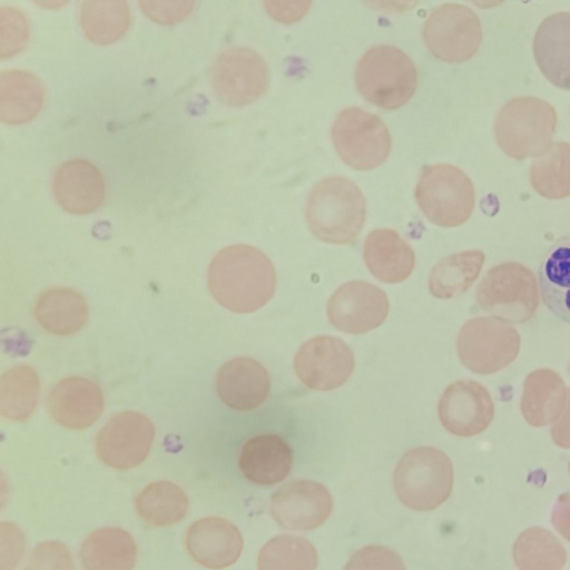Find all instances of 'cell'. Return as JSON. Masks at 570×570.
I'll list each match as a JSON object with an SVG mask.
<instances>
[{
  "label": "cell",
  "instance_id": "cell-11",
  "mask_svg": "<svg viewBox=\"0 0 570 570\" xmlns=\"http://www.w3.org/2000/svg\"><path fill=\"white\" fill-rule=\"evenodd\" d=\"M155 436L153 422L136 411L114 415L96 435V452L108 466L128 470L148 455Z\"/></svg>",
  "mask_w": 570,
  "mask_h": 570
},
{
  "label": "cell",
  "instance_id": "cell-18",
  "mask_svg": "<svg viewBox=\"0 0 570 570\" xmlns=\"http://www.w3.org/2000/svg\"><path fill=\"white\" fill-rule=\"evenodd\" d=\"M185 541L191 558L214 570L233 564L243 549L239 530L228 520L218 517L194 522L186 532Z\"/></svg>",
  "mask_w": 570,
  "mask_h": 570
},
{
  "label": "cell",
  "instance_id": "cell-4",
  "mask_svg": "<svg viewBox=\"0 0 570 570\" xmlns=\"http://www.w3.org/2000/svg\"><path fill=\"white\" fill-rule=\"evenodd\" d=\"M355 82L372 104L383 109H396L414 95L417 71L402 49L380 43L368 48L358 60Z\"/></svg>",
  "mask_w": 570,
  "mask_h": 570
},
{
  "label": "cell",
  "instance_id": "cell-29",
  "mask_svg": "<svg viewBox=\"0 0 570 570\" xmlns=\"http://www.w3.org/2000/svg\"><path fill=\"white\" fill-rule=\"evenodd\" d=\"M79 23L90 41L109 45L127 32L130 9L126 1L86 0L79 6Z\"/></svg>",
  "mask_w": 570,
  "mask_h": 570
},
{
  "label": "cell",
  "instance_id": "cell-35",
  "mask_svg": "<svg viewBox=\"0 0 570 570\" xmlns=\"http://www.w3.org/2000/svg\"><path fill=\"white\" fill-rule=\"evenodd\" d=\"M344 570H405L401 557L382 546H367L357 550Z\"/></svg>",
  "mask_w": 570,
  "mask_h": 570
},
{
  "label": "cell",
  "instance_id": "cell-7",
  "mask_svg": "<svg viewBox=\"0 0 570 570\" xmlns=\"http://www.w3.org/2000/svg\"><path fill=\"white\" fill-rule=\"evenodd\" d=\"M479 306L495 318L521 323L539 305L533 273L519 263H503L488 271L476 289Z\"/></svg>",
  "mask_w": 570,
  "mask_h": 570
},
{
  "label": "cell",
  "instance_id": "cell-16",
  "mask_svg": "<svg viewBox=\"0 0 570 570\" xmlns=\"http://www.w3.org/2000/svg\"><path fill=\"white\" fill-rule=\"evenodd\" d=\"M101 389L91 380L71 376L58 382L49 392L47 409L60 425L81 430L94 424L104 410Z\"/></svg>",
  "mask_w": 570,
  "mask_h": 570
},
{
  "label": "cell",
  "instance_id": "cell-6",
  "mask_svg": "<svg viewBox=\"0 0 570 570\" xmlns=\"http://www.w3.org/2000/svg\"><path fill=\"white\" fill-rule=\"evenodd\" d=\"M415 198L430 222L442 227H455L471 216L475 191L472 180L462 169L442 163L422 168Z\"/></svg>",
  "mask_w": 570,
  "mask_h": 570
},
{
  "label": "cell",
  "instance_id": "cell-17",
  "mask_svg": "<svg viewBox=\"0 0 570 570\" xmlns=\"http://www.w3.org/2000/svg\"><path fill=\"white\" fill-rule=\"evenodd\" d=\"M57 203L71 214H89L105 199V180L100 170L89 160L73 158L62 163L52 178Z\"/></svg>",
  "mask_w": 570,
  "mask_h": 570
},
{
  "label": "cell",
  "instance_id": "cell-10",
  "mask_svg": "<svg viewBox=\"0 0 570 570\" xmlns=\"http://www.w3.org/2000/svg\"><path fill=\"white\" fill-rule=\"evenodd\" d=\"M212 83L217 97L228 106L240 107L259 98L268 86V67L254 49L236 46L215 60Z\"/></svg>",
  "mask_w": 570,
  "mask_h": 570
},
{
  "label": "cell",
  "instance_id": "cell-27",
  "mask_svg": "<svg viewBox=\"0 0 570 570\" xmlns=\"http://www.w3.org/2000/svg\"><path fill=\"white\" fill-rule=\"evenodd\" d=\"M504 327L503 324L485 317L466 322L456 341L458 354L463 365L479 374H488L501 368L494 358V348L498 334Z\"/></svg>",
  "mask_w": 570,
  "mask_h": 570
},
{
  "label": "cell",
  "instance_id": "cell-20",
  "mask_svg": "<svg viewBox=\"0 0 570 570\" xmlns=\"http://www.w3.org/2000/svg\"><path fill=\"white\" fill-rule=\"evenodd\" d=\"M532 50L543 76L570 90V11L552 13L539 24Z\"/></svg>",
  "mask_w": 570,
  "mask_h": 570
},
{
  "label": "cell",
  "instance_id": "cell-22",
  "mask_svg": "<svg viewBox=\"0 0 570 570\" xmlns=\"http://www.w3.org/2000/svg\"><path fill=\"white\" fill-rule=\"evenodd\" d=\"M292 462V449L281 436L259 434L243 445L238 466L250 482L272 485L288 475Z\"/></svg>",
  "mask_w": 570,
  "mask_h": 570
},
{
  "label": "cell",
  "instance_id": "cell-19",
  "mask_svg": "<svg viewBox=\"0 0 570 570\" xmlns=\"http://www.w3.org/2000/svg\"><path fill=\"white\" fill-rule=\"evenodd\" d=\"M219 399L229 407L249 411L268 396L271 380L265 367L250 357H236L225 363L215 381Z\"/></svg>",
  "mask_w": 570,
  "mask_h": 570
},
{
  "label": "cell",
  "instance_id": "cell-9",
  "mask_svg": "<svg viewBox=\"0 0 570 570\" xmlns=\"http://www.w3.org/2000/svg\"><path fill=\"white\" fill-rule=\"evenodd\" d=\"M422 35L433 56L446 62H462L476 53L482 41V27L472 9L449 2L430 12Z\"/></svg>",
  "mask_w": 570,
  "mask_h": 570
},
{
  "label": "cell",
  "instance_id": "cell-13",
  "mask_svg": "<svg viewBox=\"0 0 570 570\" xmlns=\"http://www.w3.org/2000/svg\"><path fill=\"white\" fill-rule=\"evenodd\" d=\"M387 295L363 281L341 285L330 297L327 317L341 332L363 334L379 327L389 314Z\"/></svg>",
  "mask_w": 570,
  "mask_h": 570
},
{
  "label": "cell",
  "instance_id": "cell-15",
  "mask_svg": "<svg viewBox=\"0 0 570 570\" xmlns=\"http://www.w3.org/2000/svg\"><path fill=\"white\" fill-rule=\"evenodd\" d=\"M438 412L442 425L450 433L471 436L489 426L494 405L483 385L471 380H461L445 389Z\"/></svg>",
  "mask_w": 570,
  "mask_h": 570
},
{
  "label": "cell",
  "instance_id": "cell-33",
  "mask_svg": "<svg viewBox=\"0 0 570 570\" xmlns=\"http://www.w3.org/2000/svg\"><path fill=\"white\" fill-rule=\"evenodd\" d=\"M258 570H316L317 552L301 537L277 535L261 550Z\"/></svg>",
  "mask_w": 570,
  "mask_h": 570
},
{
  "label": "cell",
  "instance_id": "cell-23",
  "mask_svg": "<svg viewBox=\"0 0 570 570\" xmlns=\"http://www.w3.org/2000/svg\"><path fill=\"white\" fill-rule=\"evenodd\" d=\"M33 316L49 333L66 336L83 327L89 306L85 296L76 289L53 287L38 296Z\"/></svg>",
  "mask_w": 570,
  "mask_h": 570
},
{
  "label": "cell",
  "instance_id": "cell-14",
  "mask_svg": "<svg viewBox=\"0 0 570 570\" xmlns=\"http://www.w3.org/2000/svg\"><path fill=\"white\" fill-rule=\"evenodd\" d=\"M333 509V499L321 483L295 480L281 487L271 498V513L283 528L313 530L322 525Z\"/></svg>",
  "mask_w": 570,
  "mask_h": 570
},
{
  "label": "cell",
  "instance_id": "cell-24",
  "mask_svg": "<svg viewBox=\"0 0 570 570\" xmlns=\"http://www.w3.org/2000/svg\"><path fill=\"white\" fill-rule=\"evenodd\" d=\"M45 100V87L32 72L9 69L0 73V119L20 125L35 118Z\"/></svg>",
  "mask_w": 570,
  "mask_h": 570
},
{
  "label": "cell",
  "instance_id": "cell-30",
  "mask_svg": "<svg viewBox=\"0 0 570 570\" xmlns=\"http://www.w3.org/2000/svg\"><path fill=\"white\" fill-rule=\"evenodd\" d=\"M138 515L149 525L166 527L174 524L188 512V498L185 492L169 481L148 484L136 498Z\"/></svg>",
  "mask_w": 570,
  "mask_h": 570
},
{
  "label": "cell",
  "instance_id": "cell-32",
  "mask_svg": "<svg viewBox=\"0 0 570 570\" xmlns=\"http://www.w3.org/2000/svg\"><path fill=\"white\" fill-rule=\"evenodd\" d=\"M533 189L548 199L570 196V144L557 141L550 150L530 165Z\"/></svg>",
  "mask_w": 570,
  "mask_h": 570
},
{
  "label": "cell",
  "instance_id": "cell-12",
  "mask_svg": "<svg viewBox=\"0 0 570 570\" xmlns=\"http://www.w3.org/2000/svg\"><path fill=\"white\" fill-rule=\"evenodd\" d=\"M294 368L306 387L331 391L343 385L351 376L354 370V355L341 338L320 335L298 348Z\"/></svg>",
  "mask_w": 570,
  "mask_h": 570
},
{
  "label": "cell",
  "instance_id": "cell-26",
  "mask_svg": "<svg viewBox=\"0 0 570 570\" xmlns=\"http://www.w3.org/2000/svg\"><path fill=\"white\" fill-rule=\"evenodd\" d=\"M539 282L544 304L570 324V233L558 238L544 253Z\"/></svg>",
  "mask_w": 570,
  "mask_h": 570
},
{
  "label": "cell",
  "instance_id": "cell-31",
  "mask_svg": "<svg viewBox=\"0 0 570 570\" xmlns=\"http://www.w3.org/2000/svg\"><path fill=\"white\" fill-rule=\"evenodd\" d=\"M40 394L36 371L29 365H18L0 377V413L16 421H26L35 411Z\"/></svg>",
  "mask_w": 570,
  "mask_h": 570
},
{
  "label": "cell",
  "instance_id": "cell-8",
  "mask_svg": "<svg viewBox=\"0 0 570 570\" xmlns=\"http://www.w3.org/2000/svg\"><path fill=\"white\" fill-rule=\"evenodd\" d=\"M332 140L340 157L360 170L381 165L392 145L385 122L358 107H347L337 114L332 126Z\"/></svg>",
  "mask_w": 570,
  "mask_h": 570
},
{
  "label": "cell",
  "instance_id": "cell-28",
  "mask_svg": "<svg viewBox=\"0 0 570 570\" xmlns=\"http://www.w3.org/2000/svg\"><path fill=\"white\" fill-rule=\"evenodd\" d=\"M484 259L481 250H464L442 258L429 275L431 294L441 299L460 296L476 279Z\"/></svg>",
  "mask_w": 570,
  "mask_h": 570
},
{
  "label": "cell",
  "instance_id": "cell-2",
  "mask_svg": "<svg viewBox=\"0 0 570 570\" xmlns=\"http://www.w3.org/2000/svg\"><path fill=\"white\" fill-rule=\"evenodd\" d=\"M305 220L318 239L353 243L364 226L366 202L360 187L345 176L331 175L316 181L305 204Z\"/></svg>",
  "mask_w": 570,
  "mask_h": 570
},
{
  "label": "cell",
  "instance_id": "cell-25",
  "mask_svg": "<svg viewBox=\"0 0 570 570\" xmlns=\"http://www.w3.org/2000/svg\"><path fill=\"white\" fill-rule=\"evenodd\" d=\"M137 559L134 538L120 528H100L83 540L80 560L85 570H132Z\"/></svg>",
  "mask_w": 570,
  "mask_h": 570
},
{
  "label": "cell",
  "instance_id": "cell-36",
  "mask_svg": "<svg viewBox=\"0 0 570 570\" xmlns=\"http://www.w3.org/2000/svg\"><path fill=\"white\" fill-rule=\"evenodd\" d=\"M23 570H76L69 549L59 541L37 544Z\"/></svg>",
  "mask_w": 570,
  "mask_h": 570
},
{
  "label": "cell",
  "instance_id": "cell-3",
  "mask_svg": "<svg viewBox=\"0 0 570 570\" xmlns=\"http://www.w3.org/2000/svg\"><path fill=\"white\" fill-rule=\"evenodd\" d=\"M557 112L546 100L522 96L507 101L494 120L499 147L515 160L541 157L552 146Z\"/></svg>",
  "mask_w": 570,
  "mask_h": 570
},
{
  "label": "cell",
  "instance_id": "cell-1",
  "mask_svg": "<svg viewBox=\"0 0 570 570\" xmlns=\"http://www.w3.org/2000/svg\"><path fill=\"white\" fill-rule=\"evenodd\" d=\"M207 285L222 306L235 313H252L272 299L276 273L261 249L236 244L220 249L213 258Z\"/></svg>",
  "mask_w": 570,
  "mask_h": 570
},
{
  "label": "cell",
  "instance_id": "cell-21",
  "mask_svg": "<svg viewBox=\"0 0 570 570\" xmlns=\"http://www.w3.org/2000/svg\"><path fill=\"white\" fill-rule=\"evenodd\" d=\"M363 258L368 271L384 283L405 281L415 266L413 248L391 228H376L367 234Z\"/></svg>",
  "mask_w": 570,
  "mask_h": 570
},
{
  "label": "cell",
  "instance_id": "cell-37",
  "mask_svg": "<svg viewBox=\"0 0 570 570\" xmlns=\"http://www.w3.org/2000/svg\"><path fill=\"white\" fill-rule=\"evenodd\" d=\"M141 11L161 24H174L187 17L195 1H139Z\"/></svg>",
  "mask_w": 570,
  "mask_h": 570
},
{
  "label": "cell",
  "instance_id": "cell-34",
  "mask_svg": "<svg viewBox=\"0 0 570 570\" xmlns=\"http://www.w3.org/2000/svg\"><path fill=\"white\" fill-rule=\"evenodd\" d=\"M0 57L13 56L26 46L30 26L27 17L14 7L0 8Z\"/></svg>",
  "mask_w": 570,
  "mask_h": 570
},
{
  "label": "cell",
  "instance_id": "cell-5",
  "mask_svg": "<svg viewBox=\"0 0 570 570\" xmlns=\"http://www.w3.org/2000/svg\"><path fill=\"white\" fill-rule=\"evenodd\" d=\"M453 469L439 449L421 446L406 452L394 472V489L410 509L431 511L451 493Z\"/></svg>",
  "mask_w": 570,
  "mask_h": 570
}]
</instances>
